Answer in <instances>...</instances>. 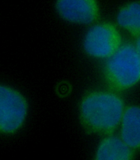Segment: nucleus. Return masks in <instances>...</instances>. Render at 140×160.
I'll return each mask as SVG.
<instances>
[{"instance_id":"obj_1","label":"nucleus","mask_w":140,"mask_h":160,"mask_svg":"<svg viewBox=\"0 0 140 160\" xmlns=\"http://www.w3.org/2000/svg\"><path fill=\"white\" fill-rule=\"evenodd\" d=\"M125 108L123 98L116 91L96 90L82 98L79 116L86 132L105 136L118 129Z\"/></svg>"},{"instance_id":"obj_2","label":"nucleus","mask_w":140,"mask_h":160,"mask_svg":"<svg viewBox=\"0 0 140 160\" xmlns=\"http://www.w3.org/2000/svg\"><path fill=\"white\" fill-rule=\"evenodd\" d=\"M103 75L114 91H125L140 82V59L134 45L123 44L105 60Z\"/></svg>"},{"instance_id":"obj_3","label":"nucleus","mask_w":140,"mask_h":160,"mask_svg":"<svg viewBox=\"0 0 140 160\" xmlns=\"http://www.w3.org/2000/svg\"><path fill=\"white\" fill-rule=\"evenodd\" d=\"M28 102L19 90L0 82V136H9L22 128L27 117Z\"/></svg>"},{"instance_id":"obj_4","label":"nucleus","mask_w":140,"mask_h":160,"mask_svg":"<svg viewBox=\"0 0 140 160\" xmlns=\"http://www.w3.org/2000/svg\"><path fill=\"white\" fill-rule=\"evenodd\" d=\"M118 26L107 21H96L89 25L84 36V52L94 59L106 60L123 45Z\"/></svg>"},{"instance_id":"obj_5","label":"nucleus","mask_w":140,"mask_h":160,"mask_svg":"<svg viewBox=\"0 0 140 160\" xmlns=\"http://www.w3.org/2000/svg\"><path fill=\"white\" fill-rule=\"evenodd\" d=\"M56 10L66 22L89 25L100 16L99 0H56Z\"/></svg>"},{"instance_id":"obj_6","label":"nucleus","mask_w":140,"mask_h":160,"mask_svg":"<svg viewBox=\"0 0 140 160\" xmlns=\"http://www.w3.org/2000/svg\"><path fill=\"white\" fill-rule=\"evenodd\" d=\"M120 139L133 151H140V106L125 108L118 129Z\"/></svg>"},{"instance_id":"obj_7","label":"nucleus","mask_w":140,"mask_h":160,"mask_svg":"<svg viewBox=\"0 0 140 160\" xmlns=\"http://www.w3.org/2000/svg\"><path fill=\"white\" fill-rule=\"evenodd\" d=\"M135 151L128 147L119 136H105L95 151L94 160H134Z\"/></svg>"},{"instance_id":"obj_8","label":"nucleus","mask_w":140,"mask_h":160,"mask_svg":"<svg viewBox=\"0 0 140 160\" xmlns=\"http://www.w3.org/2000/svg\"><path fill=\"white\" fill-rule=\"evenodd\" d=\"M118 27L136 37L140 36V1L125 3L116 14Z\"/></svg>"},{"instance_id":"obj_9","label":"nucleus","mask_w":140,"mask_h":160,"mask_svg":"<svg viewBox=\"0 0 140 160\" xmlns=\"http://www.w3.org/2000/svg\"><path fill=\"white\" fill-rule=\"evenodd\" d=\"M134 46L136 49V51H137V52L138 53V56L139 57V59H140V36L137 38L136 39V41L134 44Z\"/></svg>"}]
</instances>
